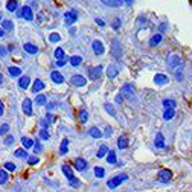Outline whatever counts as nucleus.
<instances>
[{"mask_svg": "<svg viewBox=\"0 0 192 192\" xmlns=\"http://www.w3.org/2000/svg\"><path fill=\"white\" fill-rule=\"evenodd\" d=\"M125 180H128V175L127 174H119V175H116V177L111 178L110 182H107V186L110 189H115V188H117L119 184H121L122 182H125Z\"/></svg>", "mask_w": 192, "mask_h": 192, "instance_id": "f257e3e1", "label": "nucleus"}, {"mask_svg": "<svg viewBox=\"0 0 192 192\" xmlns=\"http://www.w3.org/2000/svg\"><path fill=\"white\" fill-rule=\"evenodd\" d=\"M78 20V14H76V11H67L64 14V23L67 24V26H72L75 22Z\"/></svg>", "mask_w": 192, "mask_h": 192, "instance_id": "f03ea898", "label": "nucleus"}, {"mask_svg": "<svg viewBox=\"0 0 192 192\" xmlns=\"http://www.w3.org/2000/svg\"><path fill=\"white\" fill-rule=\"evenodd\" d=\"M18 17H22L24 20H28V22H31V20H34V12H32V9L29 8V6H23L22 11L18 12Z\"/></svg>", "mask_w": 192, "mask_h": 192, "instance_id": "7ed1b4c3", "label": "nucleus"}, {"mask_svg": "<svg viewBox=\"0 0 192 192\" xmlns=\"http://www.w3.org/2000/svg\"><path fill=\"white\" fill-rule=\"evenodd\" d=\"M122 93L127 96L130 101H134V87L131 84H125L122 87Z\"/></svg>", "mask_w": 192, "mask_h": 192, "instance_id": "20e7f679", "label": "nucleus"}, {"mask_svg": "<svg viewBox=\"0 0 192 192\" xmlns=\"http://www.w3.org/2000/svg\"><path fill=\"white\" fill-rule=\"evenodd\" d=\"M171 177H172V172H171V169H162L160 172H158V182L162 183H168L171 180Z\"/></svg>", "mask_w": 192, "mask_h": 192, "instance_id": "39448f33", "label": "nucleus"}, {"mask_svg": "<svg viewBox=\"0 0 192 192\" xmlns=\"http://www.w3.org/2000/svg\"><path fill=\"white\" fill-rule=\"evenodd\" d=\"M70 84L76 85V87H82V85H85L87 82H85V78L81 76V75H73L70 78Z\"/></svg>", "mask_w": 192, "mask_h": 192, "instance_id": "423d86ee", "label": "nucleus"}, {"mask_svg": "<svg viewBox=\"0 0 192 192\" xmlns=\"http://www.w3.org/2000/svg\"><path fill=\"white\" fill-rule=\"evenodd\" d=\"M182 64V59H180V57L178 55H169L168 57V66L171 69H174V67H177V66H180Z\"/></svg>", "mask_w": 192, "mask_h": 192, "instance_id": "0eeeda50", "label": "nucleus"}, {"mask_svg": "<svg viewBox=\"0 0 192 192\" xmlns=\"http://www.w3.org/2000/svg\"><path fill=\"white\" fill-rule=\"evenodd\" d=\"M111 55H113L115 58L122 57V47H121V44H119V41H117V40H113V47H111Z\"/></svg>", "mask_w": 192, "mask_h": 192, "instance_id": "6e6552de", "label": "nucleus"}, {"mask_svg": "<svg viewBox=\"0 0 192 192\" xmlns=\"http://www.w3.org/2000/svg\"><path fill=\"white\" fill-rule=\"evenodd\" d=\"M91 47H93V52L96 55H102L104 54V44H102V41H99V40H95L93 43H91Z\"/></svg>", "mask_w": 192, "mask_h": 192, "instance_id": "1a4fd4ad", "label": "nucleus"}, {"mask_svg": "<svg viewBox=\"0 0 192 192\" xmlns=\"http://www.w3.org/2000/svg\"><path fill=\"white\" fill-rule=\"evenodd\" d=\"M101 73H102V67H101V66H98V67L90 69V72H89V78H90V79H93V81H96V79H99Z\"/></svg>", "mask_w": 192, "mask_h": 192, "instance_id": "9d476101", "label": "nucleus"}, {"mask_svg": "<svg viewBox=\"0 0 192 192\" xmlns=\"http://www.w3.org/2000/svg\"><path fill=\"white\" fill-rule=\"evenodd\" d=\"M22 108H23V113L24 115H28V116L32 115V101H31V99H28V98L24 99L23 104H22Z\"/></svg>", "mask_w": 192, "mask_h": 192, "instance_id": "9b49d317", "label": "nucleus"}, {"mask_svg": "<svg viewBox=\"0 0 192 192\" xmlns=\"http://www.w3.org/2000/svg\"><path fill=\"white\" fill-rule=\"evenodd\" d=\"M75 169L76 171H87V162L84 160V158H81V157H78L76 160H75Z\"/></svg>", "mask_w": 192, "mask_h": 192, "instance_id": "f8f14e48", "label": "nucleus"}, {"mask_svg": "<svg viewBox=\"0 0 192 192\" xmlns=\"http://www.w3.org/2000/svg\"><path fill=\"white\" fill-rule=\"evenodd\" d=\"M50 78H52V81H54L55 84H63V82H64V76L59 73L58 70H54V72H52V73H50Z\"/></svg>", "mask_w": 192, "mask_h": 192, "instance_id": "ddd939ff", "label": "nucleus"}, {"mask_svg": "<svg viewBox=\"0 0 192 192\" xmlns=\"http://www.w3.org/2000/svg\"><path fill=\"white\" fill-rule=\"evenodd\" d=\"M154 82L157 85H165V84H168V76L163 75V73H158L154 76Z\"/></svg>", "mask_w": 192, "mask_h": 192, "instance_id": "4468645a", "label": "nucleus"}, {"mask_svg": "<svg viewBox=\"0 0 192 192\" xmlns=\"http://www.w3.org/2000/svg\"><path fill=\"white\" fill-rule=\"evenodd\" d=\"M23 47H24V50L28 52V54H31V55H34V54H37V52H38V47H37L35 44H32V43H24Z\"/></svg>", "mask_w": 192, "mask_h": 192, "instance_id": "2eb2a0df", "label": "nucleus"}, {"mask_svg": "<svg viewBox=\"0 0 192 192\" xmlns=\"http://www.w3.org/2000/svg\"><path fill=\"white\" fill-rule=\"evenodd\" d=\"M117 73H119V72H117V67H116V66L111 64V66H108V67H107V76H108L110 79L116 78V76H117Z\"/></svg>", "mask_w": 192, "mask_h": 192, "instance_id": "dca6fc26", "label": "nucleus"}, {"mask_svg": "<svg viewBox=\"0 0 192 192\" xmlns=\"http://www.w3.org/2000/svg\"><path fill=\"white\" fill-rule=\"evenodd\" d=\"M89 134L91 136V137H95V139H101L104 134H102V131L99 130L98 127H91L90 130H89Z\"/></svg>", "mask_w": 192, "mask_h": 192, "instance_id": "f3484780", "label": "nucleus"}, {"mask_svg": "<svg viewBox=\"0 0 192 192\" xmlns=\"http://www.w3.org/2000/svg\"><path fill=\"white\" fill-rule=\"evenodd\" d=\"M128 147V137L127 136H121L117 139V148H121V149H125Z\"/></svg>", "mask_w": 192, "mask_h": 192, "instance_id": "a211bd4d", "label": "nucleus"}, {"mask_svg": "<svg viewBox=\"0 0 192 192\" xmlns=\"http://www.w3.org/2000/svg\"><path fill=\"white\" fill-rule=\"evenodd\" d=\"M43 89H44L43 81H41V79H35L34 85H32V91H34V93H38V91H41Z\"/></svg>", "mask_w": 192, "mask_h": 192, "instance_id": "6ab92c4d", "label": "nucleus"}, {"mask_svg": "<svg viewBox=\"0 0 192 192\" xmlns=\"http://www.w3.org/2000/svg\"><path fill=\"white\" fill-rule=\"evenodd\" d=\"M154 143H156V147L160 148V149L165 148V139H163V134L162 133H157L156 134V142Z\"/></svg>", "mask_w": 192, "mask_h": 192, "instance_id": "aec40b11", "label": "nucleus"}, {"mask_svg": "<svg viewBox=\"0 0 192 192\" xmlns=\"http://www.w3.org/2000/svg\"><path fill=\"white\" fill-rule=\"evenodd\" d=\"M163 40V35L162 34H156V35H153V38L149 40V46L151 47H154V46H157L158 43H160Z\"/></svg>", "mask_w": 192, "mask_h": 192, "instance_id": "412c9836", "label": "nucleus"}, {"mask_svg": "<svg viewBox=\"0 0 192 192\" xmlns=\"http://www.w3.org/2000/svg\"><path fill=\"white\" fill-rule=\"evenodd\" d=\"M29 82H31L29 76H22V78H20V81H18V87L20 89H28L29 87Z\"/></svg>", "mask_w": 192, "mask_h": 192, "instance_id": "4be33fe9", "label": "nucleus"}, {"mask_svg": "<svg viewBox=\"0 0 192 192\" xmlns=\"http://www.w3.org/2000/svg\"><path fill=\"white\" fill-rule=\"evenodd\" d=\"M87 121H89V111L85 108H81V110H79V122L85 124Z\"/></svg>", "mask_w": 192, "mask_h": 192, "instance_id": "5701e85b", "label": "nucleus"}, {"mask_svg": "<svg viewBox=\"0 0 192 192\" xmlns=\"http://www.w3.org/2000/svg\"><path fill=\"white\" fill-rule=\"evenodd\" d=\"M22 143H23V148L24 149L34 147V140H32L31 137H22Z\"/></svg>", "mask_w": 192, "mask_h": 192, "instance_id": "b1692460", "label": "nucleus"}, {"mask_svg": "<svg viewBox=\"0 0 192 192\" xmlns=\"http://www.w3.org/2000/svg\"><path fill=\"white\" fill-rule=\"evenodd\" d=\"M174 115H175V108H166V111L163 115V119L165 121H171L174 117Z\"/></svg>", "mask_w": 192, "mask_h": 192, "instance_id": "393cba45", "label": "nucleus"}, {"mask_svg": "<svg viewBox=\"0 0 192 192\" xmlns=\"http://www.w3.org/2000/svg\"><path fill=\"white\" fill-rule=\"evenodd\" d=\"M102 3L107 5V6H113V8H116V6L122 5V0H102Z\"/></svg>", "mask_w": 192, "mask_h": 192, "instance_id": "a878e982", "label": "nucleus"}, {"mask_svg": "<svg viewBox=\"0 0 192 192\" xmlns=\"http://www.w3.org/2000/svg\"><path fill=\"white\" fill-rule=\"evenodd\" d=\"M63 172H64V175L67 177L69 180H70V178H73V171L70 169L69 165H63Z\"/></svg>", "mask_w": 192, "mask_h": 192, "instance_id": "bb28decb", "label": "nucleus"}, {"mask_svg": "<svg viewBox=\"0 0 192 192\" xmlns=\"http://www.w3.org/2000/svg\"><path fill=\"white\" fill-rule=\"evenodd\" d=\"M107 162H108L110 165H115V163L117 162L116 153H115V151H108V153H107Z\"/></svg>", "mask_w": 192, "mask_h": 192, "instance_id": "cd10ccee", "label": "nucleus"}, {"mask_svg": "<svg viewBox=\"0 0 192 192\" xmlns=\"http://www.w3.org/2000/svg\"><path fill=\"white\" fill-rule=\"evenodd\" d=\"M14 156H15V157H18V158H28V157H29V156H28V153H26V149H24V148L15 149Z\"/></svg>", "mask_w": 192, "mask_h": 192, "instance_id": "c85d7f7f", "label": "nucleus"}, {"mask_svg": "<svg viewBox=\"0 0 192 192\" xmlns=\"http://www.w3.org/2000/svg\"><path fill=\"white\" fill-rule=\"evenodd\" d=\"M163 107L165 108H175L177 107V102L174 99H165L163 101Z\"/></svg>", "mask_w": 192, "mask_h": 192, "instance_id": "c756f323", "label": "nucleus"}, {"mask_svg": "<svg viewBox=\"0 0 192 192\" xmlns=\"http://www.w3.org/2000/svg\"><path fill=\"white\" fill-rule=\"evenodd\" d=\"M17 6H18L17 0H9V2L6 3V9L12 12V11H15V9H17Z\"/></svg>", "mask_w": 192, "mask_h": 192, "instance_id": "7c9ffc66", "label": "nucleus"}, {"mask_svg": "<svg viewBox=\"0 0 192 192\" xmlns=\"http://www.w3.org/2000/svg\"><path fill=\"white\" fill-rule=\"evenodd\" d=\"M107 153H108V148L105 147V145H101V148H99V151H98V158L105 157V156H107Z\"/></svg>", "mask_w": 192, "mask_h": 192, "instance_id": "2f4dec72", "label": "nucleus"}, {"mask_svg": "<svg viewBox=\"0 0 192 192\" xmlns=\"http://www.w3.org/2000/svg\"><path fill=\"white\" fill-rule=\"evenodd\" d=\"M67 145H69V139H63L61 147H59V153H61V154H66V153H67Z\"/></svg>", "mask_w": 192, "mask_h": 192, "instance_id": "473e14b6", "label": "nucleus"}, {"mask_svg": "<svg viewBox=\"0 0 192 192\" xmlns=\"http://www.w3.org/2000/svg\"><path fill=\"white\" fill-rule=\"evenodd\" d=\"M81 63H82V58L79 57V55H75V57H72V58H70V64H72V66H75V67H76V66H79Z\"/></svg>", "mask_w": 192, "mask_h": 192, "instance_id": "72a5a7b5", "label": "nucleus"}, {"mask_svg": "<svg viewBox=\"0 0 192 192\" xmlns=\"http://www.w3.org/2000/svg\"><path fill=\"white\" fill-rule=\"evenodd\" d=\"M38 136L40 139H43V140H49V131L46 130V128H41L38 131Z\"/></svg>", "mask_w": 192, "mask_h": 192, "instance_id": "f704fd0d", "label": "nucleus"}, {"mask_svg": "<svg viewBox=\"0 0 192 192\" xmlns=\"http://www.w3.org/2000/svg\"><path fill=\"white\" fill-rule=\"evenodd\" d=\"M8 72H9V75H11L12 78H14V76H20V75H22V70H20L18 67H9V69H8Z\"/></svg>", "mask_w": 192, "mask_h": 192, "instance_id": "c9c22d12", "label": "nucleus"}, {"mask_svg": "<svg viewBox=\"0 0 192 192\" xmlns=\"http://www.w3.org/2000/svg\"><path fill=\"white\" fill-rule=\"evenodd\" d=\"M12 28H14V26H12L11 20H5V22L2 23V29L3 31H12Z\"/></svg>", "mask_w": 192, "mask_h": 192, "instance_id": "e433bc0d", "label": "nucleus"}, {"mask_svg": "<svg viewBox=\"0 0 192 192\" xmlns=\"http://www.w3.org/2000/svg\"><path fill=\"white\" fill-rule=\"evenodd\" d=\"M6 182H8V174H6V171L5 169H2L0 171V184H6Z\"/></svg>", "mask_w": 192, "mask_h": 192, "instance_id": "4c0bfd02", "label": "nucleus"}, {"mask_svg": "<svg viewBox=\"0 0 192 192\" xmlns=\"http://www.w3.org/2000/svg\"><path fill=\"white\" fill-rule=\"evenodd\" d=\"M95 175H96L98 178H102V177L105 175V171H104V168H101V166H96V168H95Z\"/></svg>", "mask_w": 192, "mask_h": 192, "instance_id": "58836bf2", "label": "nucleus"}, {"mask_svg": "<svg viewBox=\"0 0 192 192\" xmlns=\"http://www.w3.org/2000/svg\"><path fill=\"white\" fill-rule=\"evenodd\" d=\"M49 40H50L52 43H58L59 40H61V35H59V34H57V32H52V34L49 35Z\"/></svg>", "mask_w": 192, "mask_h": 192, "instance_id": "ea45409f", "label": "nucleus"}, {"mask_svg": "<svg viewBox=\"0 0 192 192\" xmlns=\"http://www.w3.org/2000/svg\"><path fill=\"white\" fill-rule=\"evenodd\" d=\"M46 101H47V98H46L44 95H38V96H37V99H35L37 105H44V104H46Z\"/></svg>", "mask_w": 192, "mask_h": 192, "instance_id": "a19ab883", "label": "nucleus"}, {"mask_svg": "<svg viewBox=\"0 0 192 192\" xmlns=\"http://www.w3.org/2000/svg\"><path fill=\"white\" fill-rule=\"evenodd\" d=\"M69 184H70L72 188H79V186H81V182H79L78 178H75V177H73V178H70Z\"/></svg>", "mask_w": 192, "mask_h": 192, "instance_id": "79ce46f5", "label": "nucleus"}, {"mask_svg": "<svg viewBox=\"0 0 192 192\" xmlns=\"http://www.w3.org/2000/svg\"><path fill=\"white\" fill-rule=\"evenodd\" d=\"M55 57H57V59H63V58H64V50H63L61 47H57V50H55Z\"/></svg>", "mask_w": 192, "mask_h": 192, "instance_id": "37998d69", "label": "nucleus"}, {"mask_svg": "<svg viewBox=\"0 0 192 192\" xmlns=\"http://www.w3.org/2000/svg\"><path fill=\"white\" fill-rule=\"evenodd\" d=\"M104 107H105V110H107V113H110L111 116H116V111H115V108H113V105H110V104H105Z\"/></svg>", "mask_w": 192, "mask_h": 192, "instance_id": "c03bdc74", "label": "nucleus"}, {"mask_svg": "<svg viewBox=\"0 0 192 192\" xmlns=\"http://www.w3.org/2000/svg\"><path fill=\"white\" fill-rule=\"evenodd\" d=\"M5 169L6 171H11V172H14V171H15V165L11 163V162H8V163H5Z\"/></svg>", "mask_w": 192, "mask_h": 192, "instance_id": "a18cd8bd", "label": "nucleus"}, {"mask_svg": "<svg viewBox=\"0 0 192 192\" xmlns=\"http://www.w3.org/2000/svg\"><path fill=\"white\" fill-rule=\"evenodd\" d=\"M8 131H9V125H8V124H3L2 127H0V136H2V134H6Z\"/></svg>", "mask_w": 192, "mask_h": 192, "instance_id": "49530a36", "label": "nucleus"}, {"mask_svg": "<svg viewBox=\"0 0 192 192\" xmlns=\"http://www.w3.org/2000/svg\"><path fill=\"white\" fill-rule=\"evenodd\" d=\"M40 125H41V128H46V130H47L49 121H47V119H41V121H40Z\"/></svg>", "mask_w": 192, "mask_h": 192, "instance_id": "de8ad7c7", "label": "nucleus"}, {"mask_svg": "<svg viewBox=\"0 0 192 192\" xmlns=\"http://www.w3.org/2000/svg\"><path fill=\"white\" fill-rule=\"evenodd\" d=\"M14 143V136H8L5 139V145H12Z\"/></svg>", "mask_w": 192, "mask_h": 192, "instance_id": "09e8293b", "label": "nucleus"}, {"mask_svg": "<svg viewBox=\"0 0 192 192\" xmlns=\"http://www.w3.org/2000/svg\"><path fill=\"white\" fill-rule=\"evenodd\" d=\"M111 134H113V128H111V127H107V128H105L104 136H105V137H110Z\"/></svg>", "mask_w": 192, "mask_h": 192, "instance_id": "8fccbe9b", "label": "nucleus"}, {"mask_svg": "<svg viewBox=\"0 0 192 192\" xmlns=\"http://www.w3.org/2000/svg\"><path fill=\"white\" fill-rule=\"evenodd\" d=\"M34 145H35V148H34V149H35V154H40V153H41V151H43L41 145H40L38 142H37V143H34Z\"/></svg>", "mask_w": 192, "mask_h": 192, "instance_id": "3c124183", "label": "nucleus"}, {"mask_svg": "<svg viewBox=\"0 0 192 192\" xmlns=\"http://www.w3.org/2000/svg\"><path fill=\"white\" fill-rule=\"evenodd\" d=\"M28 162H29V165H35V163H38V157H29Z\"/></svg>", "mask_w": 192, "mask_h": 192, "instance_id": "603ef678", "label": "nucleus"}, {"mask_svg": "<svg viewBox=\"0 0 192 192\" xmlns=\"http://www.w3.org/2000/svg\"><path fill=\"white\" fill-rule=\"evenodd\" d=\"M66 64V59L63 58V59H58V61H57V66H59V67H63V66Z\"/></svg>", "mask_w": 192, "mask_h": 192, "instance_id": "864d4df0", "label": "nucleus"}, {"mask_svg": "<svg viewBox=\"0 0 192 192\" xmlns=\"http://www.w3.org/2000/svg\"><path fill=\"white\" fill-rule=\"evenodd\" d=\"M119 26H121V20H119V18H116V20H115V24H113V28H115V29H117Z\"/></svg>", "mask_w": 192, "mask_h": 192, "instance_id": "5fc2aeb1", "label": "nucleus"}, {"mask_svg": "<svg viewBox=\"0 0 192 192\" xmlns=\"http://www.w3.org/2000/svg\"><path fill=\"white\" fill-rule=\"evenodd\" d=\"M0 55H2V57L6 55V49H5V46H0Z\"/></svg>", "mask_w": 192, "mask_h": 192, "instance_id": "6e6d98bb", "label": "nucleus"}, {"mask_svg": "<svg viewBox=\"0 0 192 192\" xmlns=\"http://www.w3.org/2000/svg\"><path fill=\"white\" fill-rule=\"evenodd\" d=\"M46 119H47V121H50V122H55V117L52 116V115H49V113H47V116H46Z\"/></svg>", "mask_w": 192, "mask_h": 192, "instance_id": "4d7b16f0", "label": "nucleus"}, {"mask_svg": "<svg viewBox=\"0 0 192 192\" xmlns=\"http://www.w3.org/2000/svg\"><path fill=\"white\" fill-rule=\"evenodd\" d=\"M95 23H98L99 26H105V23L102 22V20H101V18H96V20H95Z\"/></svg>", "mask_w": 192, "mask_h": 192, "instance_id": "13d9d810", "label": "nucleus"}, {"mask_svg": "<svg viewBox=\"0 0 192 192\" xmlns=\"http://www.w3.org/2000/svg\"><path fill=\"white\" fill-rule=\"evenodd\" d=\"M116 102H117V104H121V102H122V95H119V96L116 98Z\"/></svg>", "mask_w": 192, "mask_h": 192, "instance_id": "bf43d9fd", "label": "nucleus"}, {"mask_svg": "<svg viewBox=\"0 0 192 192\" xmlns=\"http://www.w3.org/2000/svg\"><path fill=\"white\" fill-rule=\"evenodd\" d=\"M3 115V104H2V101H0V116Z\"/></svg>", "mask_w": 192, "mask_h": 192, "instance_id": "052dcab7", "label": "nucleus"}, {"mask_svg": "<svg viewBox=\"0 0 192 192\" xmlns=\"http://www.w3.org/2000/svg\"><path fill=\"white\" fill-rule=\"evenodd\" d=\"M3 34H5V31H3L2 28H0V37H3Z\"/></svg>", "mask_w": 192, "mask_h": 192, "instance_id": "680f3d73", "label": "nucleus"}, {"mask_svg": "<svg viewBox=\"0 0 192 192\" xmlns=\"http://www.w3.org/2000/svg\"><path fill=\"white\" fill-rule=\"evenodd\" d=\"M3 82V76H2V73H0V84Z\"/></svg>", "mask_w": 192, "mask_h": 192, "instance_id": "e2e57ef3", "label": "nucleus"}, {"mask_svg": "<svg viewBox=\"0 0 192 192\" xmlns=\"http://www.w3.org/2000/svg\"><path fill=\"white\" fill-rule=\"evenodd\" d=\"M124 2H127V3H131V2H133V0H124Z\"/></svg>", "mask_w": 192, "mask_h": 192, "instance_id": "0e129e2a", "label": "nucleus"}]
</instances>
